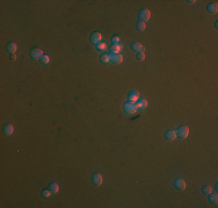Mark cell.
I'll return each instance as SVG.
<instances>
[{"instance_id": "ba28073f", "label": "cell", "mask_w": 218, "mask_h": 208, "mask_svg": "<svg viewBox=\"0 0 218 208\" xmlns=\"http://www.w3.org/2000/svg\"><path fill=\"white\" fill-rule=\"evenodd\" d=\"M206 10H208V13H210V14H216V13L218 12V3H217V1L209 2L208 6H206Z\"/></svg>"}, {"instance_id": "7c38bea8", "label": "cell", "mask_w": 218, "mask_h": 208, "mask_svg": "<svg viewBox=\"0 0 218 208\" xmlns=\"http://www.w3.org/2000/svg\"><path fill=\"white\" fill-rule=\"evenodd\" d=\"M16 50H17V45H16L15 43H13V42L7 43V45H6V51H7L9 54H14V53L16 52Z\"/></svg>"}, {"instance_id": "cb8c5ba5", "label": "cell", "mask_w": 218, "mask_h": 208, "mask_svg": "<svg viewBox=\"0 0 218 208\" xmlns=\"http://www.w3.org/2000/svg\"><path fill=\"white\" fill-rule=\"evenodd\" d=\"M136 28H137V30L138 31H143L144 29H145V23L144 22H137V24H136Z\"/></svg>"}, {"instance_id": "8992f818", "label": "cell", "mask_w": 218, "mask_h": 208, "mask_svg": "<svg viewBox=\"0 0 218 208\" xmlns=\"http://www.w3.org/2000/svg\"><path fill=\"white\" fill-rule=\"evenodd\" d=\"M164 138L165 140L167 141H174L176 139V132L173 131V129H167L165 133H164Z\"/></svg>"}, {"instance_id": "5bb4252c", "label": "cell", "mask_w": 218, "mask_h": 208, "mask_svg": "<svg viewBox=\"0 0 218 208\" xmlns=\"http://www.w3.org/2000/svg\"><path fill=\"white\" fill-rule=\"evenodd\" d=\"M130 49L133 51V52H140V51H143V45L140 44V43H138V42H133V43H131V45H130Z\"/></svg>"}, {"instance_id": "4fadbf2b", "label": "cell", "mask_w": 218, "mask_h": 208, "mask_svg": "<svg viewBox=\"0 0 218 208\" xmlns=\"http://www.w3.org/2000/svg\"><path fill=\"white\" fill-rule=\"evenodd\" d=\"M13 131H14V128H13V125L12 124H6V125H3V127H2V133H3V135H10L12 133H13Z\"/></svg>"}, {"instance_id": "d6986e66", "label": "cell", "mask_w": 218, "mask_h": 208, "mask_svg": "<svg viewBox=\"0 0 218 208\" xmlns=\"http://www.w3.org/2000/svg\"><path fill=\"white\" fill-rule=\"evenodd\" d=\"M100 61L102 64H109L110 62V54L109 53H103L101 57H100Z\"/></svg>"}, {"instance_id": "52a82bcc", "label": "cell", "mask_w": 218, "mask_h": 208, "mask_svg": "<svg viewBox=\"0 0 218 208\" xmlns=\"http://www.w3.org/2000/svg\"><path fill=\"white\" fill-rule=\"evenodd\" d=\"M90 180H92V183H93L94 186H100V185H102V180H103L102 179V174L101 173H94L92 176Z\"/></svg>"}, {"instance_id": "2e32d148", "label": "cell", "mask_w": 218, "mask_h": 208, "mask_svg": "<svg viewBox=\"0 0 218 208\" xmlns=\"http://www.w3.org/2000/svg\"><path fill=\"white\" fill-rule=\"evenodd\" d=\"M110 51L111 53H119L122 51V45L119 43H116V44H111L110 46Z\"/></svg>"}, {"instance_id": "44dd1931", "label": "cell", "mask_w": 218, "mask_h": 208, "mask_svg": "<svg viewBox=\"0 0 218 208\" xmlns=\"http://www.w3.org/2000/svg\"><path fill=\"white\" fill-rule=\"evenodd\" d=\"M212 192V187L211 186H209V185H204L203 187H202V193H204V194H210Z\"/></svg>"}, {"instance_id": "30bf717a", "label": "cell", "mask_w": 218, "mask_h": 208, "mask_svg": "<svg viewBox=\"0 0 218 208\" xmlns=\"http://www.w3.org/2000/svg\"><path fill=\"white\" fill-rule=\"evenodd\" d=\"M30 58L31 59H35V58H41L42 55H43V51L41 50V49H38V47H34V49H31L30 50Z\"/></svg>"}, {"instance_id": "7a4b0ae2", "label": "cell", "mask_w": 218, "mask_h": 208, "mask_svg": "<svg viewBox=\"0 0 218 208\" xmlns=\"http://www.w3.org/2000/svg\"><path fill=\"white\" fill-rule=\"evenodd\" d=\"M150 17H151V13H150V10L147 8H141L138 12V18H139L140 22L145 23V21H148Z\"/></svg>"}, {"instance_id": "7402d4cb", "label": "cell", "mask_w": 218, "mask_h": 208, "mask_svg": "<svg viewBox=\"0 0 218 208\" xmlns=\"http://www.w3.org/2000/svg\"><path fill=\"white\" fill-rule=\"evenodd\" d=\"M41 195H42L43 199H49V198L51 196V191H50L49 188H48V190H43L42 193H41Z\"/></svg>"}, {"instance_id": "3957f363", "label": "cell", "mask_w": 218, "mask_h": 208, "mask_svg": "<svg viewBox=\"0 0 218 208\" xmlns=\"http://www.w3.org/2000/svg\"><path fill=\"white\" fill-rule=\"evenodd\" d=\"M176 132V136L180 138V139H186L189 134V128L186 126V125H181L179 126V128L175 131Z\"/></svg>"}, {"instance_id": "4316f807", "label": "cell", "mask_w": 218, "mask_h": 208, "mask_svg": "<svg viewBox=\"0 0 218 208\" xmlns=\"http://www.w3.org/2000/svg\"><path fill=\"white\" fill-rule=\"evenodd\" d=\"M15 59H16L15 54H10V60H15Z\"/></svg>"}, {"instance_id": "484cf974", "label": "cell", "mask_w": 218, "mask_h": 208, "mask_svg": "<svg viewBox=\"0 0 218 208\" xmlns=\"http://www.w3.org/2000/svg\"><path fill=\"white\" fill-rule=\"evenodd\" d=\"M119 37L118 36H112L111 37V42H112V44H116V43H119Z\"/></svg>"}, {"instance_id": "603a6c76", "label": "cell", "mask_w": 218, "mask_h": 208, "mask_svg": "<svg viewBox=\"0 0 218 208\" xmlns=\"http://www.w3.org/2000/svg\"><path fill=\"white\" fill-rule=\"evenodd\" d=\"M107 49V44L104 43V42H101V43H99L97 45H96V50L97 51H104Z\"/></svg>"}, {"instance_id": "d4e9b609", "label": "cell", "mask_w": 218, "mask_h": 208, "mask_svg": "<svg viewBox=\"0 0 218 208\" xmlns=\"http://www.w3.org/2000/svg\"><path fill=\"white\" fill-rule=\"evenodd\" d=\"M144 58H145V53H144L143 51H140V52H137V53H136V59H137V60L141 61V60H144Z\"/></svg>"}, {"instance_id": "83f0119b", "label": "cell", "mask_w": 218, "mask_h": 208, "mask_svg": "<svg viewBox=\"0 0 218 208\" xmlns=\"http://www.w3.org/2000/svg\"><path fill=\"white\" fill-rule=\"evenodd\" d=\"M187 2H188V3H195L196 1H195V0H188Z\"/></svg>"}, {"instance_id": "ffe728a7", "label": "cell", "mask_w": 218, "mask_h": 208, "mask_svg": "<svg viewBox=\"0 0 218 208\" xmlns=\"http://www.w3.org/2000/svg\"><path fill=\"white\" fill-rule=\"evenodd\" d=\"M39 62H41L42 65H48V64L50 62V58H49V55H48V54H43V55L39 58Z\"/></svg>"}, {"instance_id": "9a60e30c", "label": "cell", "mask_w": 218, "mask_h": 208, "mask_svg": "<svg viewBox=\"0 0 218 208\" xmlns=\"http://www.w3.org/2000/svg\"><path fill=\"white\" fill-rule=\"evenodd\" d=\"M136 106H137V110L144 109V107L147 106V101H146L145 98H139V99L137 101V103H136Z\"/></svg>"}, {"instance_id": "ac0fdd59", "label": "cell", "mask_w": 218, "mask_h": 208, "mask_svg": "<svg viewBox=\"0 0 218 208\" xmlns=\"http://www.w3.org/2000/svg\"><path fill=\"white\" fill-rule=\"evenodd\" d=\"M48 187H49V190L51 191V193H53V194H56V193L59 191V186H58L57 183H50Z\"/></svg>"}, {"instance_id": "8fae6325", "label": "cell", "mask_w": 218, "mask_h": 208, "mask_svg": "<svg viewBox=\"0 0 218 208\" xmlns=\"http://www.w3.org/2000/svg\"><path fill=\"white\" fill-rule=\"evenodd\" d=\"M139 99V92L137 90H132L128 94V101L130 102H137Z\"/></svg>"}, {"instance_id": "5b68a950", "label": "cell", "mask_w": 218, "mask_h": 208, "mask_svg": "<svg viewBox=\"0 0 218 208\" xmlns=\"http://www.w3.org/2000/svg\"><path fill=\"white\" fill-rule=\"evenodd\" d=\"M173 186H174V188L177 190V191H183V190L186 188V183H184L183 179L176 178V179L173 181Z\"/></svg>"}, {"instance_id": "e0dca14e", "label": "cell", "mask_w": 218, "mask_h": 208, "mask_svg": "<svg viewBox=\"0 0 218 208\" xmlns=\"http://www.w3.org/2000/svg\"><path fill=\"white\" fill-rule=\"evenodd\" d=\"M208 195H209V196H208V200H209L210 203H212V205H217V203H218V196H217L216 193L213 194V193L211 192V193L208 194Z\"/></svg>"}, {"instance_id": "9c48e42d", "label": "cell", "mask_w": 218, "mask_h": 208, "mask_svg": "<svg viewBox=\"0 0 218 208\" xmlns=\"http://www.w3.org/2000/svg\"><path fill=\"white\" fill-rule=\"evenodd\" d=\"M123 61V57L119 54V53H111L110 54V62L111 64H115V65H118Z\"/></svg>"}, {"instance_id": "277c9868", "label": "cell", "mask_w": 218, "mask_h": 208, "mask_svg": "<svg viewBox=\"0 0 218 208\" xmlns=\"http://www.w3.org/2000/svg\"><path fill=\"white\" fill-rule=\"evenodd\" d=\"M101 39H102V36L100 32L97 31H93L90 35H89V42L93 44V45H97L99 43H101Z\"/></svg>"}, {"instance_id": "6da1fadb", "label": "cell", "mask_w": 218, "mask_h": 208, "mask_svg": "<svg viewBox=\"0 0 218 208\" xmlns=\"http://www.w3.org/2000/svg\"><path fill=\"white\" fill-rule=\"evenodd\" d=\"M123 110L126 114H132V113H136L137 112V106H136V103L135 102H130V101H126L124 104H123Z\"/></svg>"}]
</instances>
